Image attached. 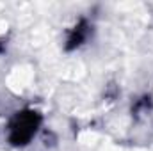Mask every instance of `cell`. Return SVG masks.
<instances>
[{"instance_id":"6da1fadb","label":"cell","mask_w":153,"mask_h":151,"mask_svg":"<svg viewBox=\"0 0 153 151\" xmlns=\"http://www.w3.org/2000/svg\"><path fill=\"white\" fill-rule=\"evenodd\" d=\"M41 124V114L25 109L13 115L7 126V139L13 146H27L34 135L38 133V128Z\"/></svg>"},{"instance_id":"7a4b0ae2","label":"cell","mask_w":153,"mask_h":151,"mask_svg":"<svg viewBox=\"0 0 153 151\" xmlns=\"http://www.w3.org/2000/svg\"><path fill=\"white\" fill-rule=\"evenodd\" d=\"M87 36H89V23L85 20H80L68 34V50L78 48L87 39Z\"/></svg>"}]
</instances>
